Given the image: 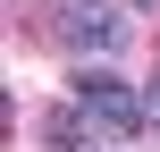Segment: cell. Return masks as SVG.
Instances as JSON below:
<instances>
[{
    "instance_id": "obj_1",
    "label": "cell",
    "mask_w": 160,
    "mask_h": 152,
    "mask_svg": "<svg viewBox=\"0 0 160 152\" xmlns=\"http://www.w3.org/2000/svg\"><path fill=\"white\" fill-rule=\"evenodd\" d=\"M68 102L84 110L93 144H135V135H152V118H143V93H135L127 76H110V68H76V76H68Z\"/></svg>"
},
{
    "instance_id": "obj_2",
    "label": "cell",
    "mask_w": 160,
    "mask_h": 152,
    "mask_svg": "<svg viewBox=\"0 0 160 152\" xmlns=\"http://www.w3.org/2000/svg\"><path fill=\"white\" fill-rule=\"evenodd\" d=\"M42 34L76 59V68H110L127 51V17H110L101 0H51L42 8Z\"/></svg>"
},
{
    "instance_id": "obj_3",
    "label": "cell",
    "mask_w": 160,
    "mask_h": 152,
    "mask_svg": "<svg viewBox=\"0 0 160 152\" xmlns=\"http://www.w3.org/2000/svg\"><path fill=\"white\" fill-rule=\"evenodd\" d=\"M143 118H152V135H160V76L143 85Z\"/></svg>"
},
{
    "instance_id": "obj_4",
    "label": "cell",
    "mask_w": 160,
    "mask_h": 152,
    "mask_svg": "<svg viewBox=\"0 0 160 152\" xmlns=\"http://www.w3.org/2000/svg\"><path fill=\"white\" fill-rule=\"evenodd\" d=\"M127 8H160V0H127Z\"/></svg>"
}]
</instances>
